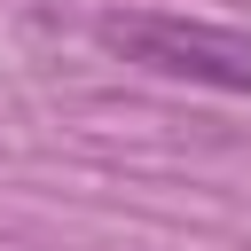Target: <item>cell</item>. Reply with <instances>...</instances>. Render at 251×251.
Returning <instances> with one entry per match:
<instances>
[{"instance_id": "cell-1", "label": "cell", "mask_w": 251, "mask_h": 251, "mask_svg": "<svg viewBox=\"0 0 251 251\" xmlns=\"http://www.w3.org/2000/svg\"><path fill=\"white\" fill-rule=\"evenodd\" d=\"M94 39L157 78H188V86H220V94H251V31L227 24H188V16H102Z\"/></svg>"}]
</instances>
